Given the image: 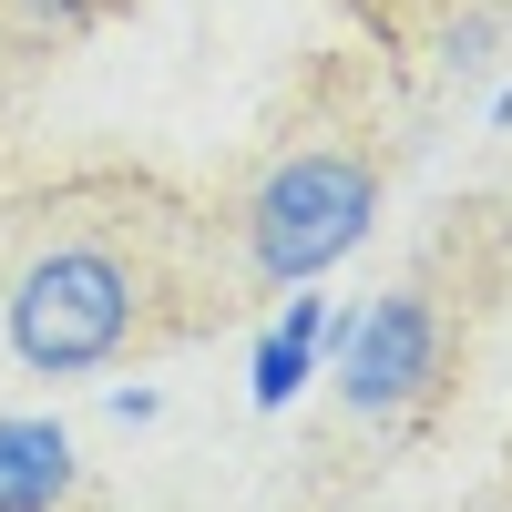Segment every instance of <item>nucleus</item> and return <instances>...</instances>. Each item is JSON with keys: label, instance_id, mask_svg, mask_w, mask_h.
Here are the masks:
<instances>
[{"label": "nucleus", "instance_id": "6", "mask_svg": "<svg viewBox=\"0 0 512 512\" xmlns=\"http://www.w3.org/2000/svg\"><path fill=\"white\" fill-rule=\"evenodd\" d=\"M93 11H103V0H31V21H52V31H82Z\"/></svg>", "mask_w": 512, "mask_h": 512}, {"label": "nucleus", "instance_id": "4", "mask_svg": "<svg viewBox=\"0 0 512 512\" xmlns=\"http://www.w3.org/2000/svg\"><path fill=\"white\" fill-rule=\"evenodd\" d=\"M72 492H82L72 431L41 410H0V512H62Z\"/></svg>", "mask_w": 512, "mask_h": 512}, {"label": "nucleus", "instance_id": "5", "mask_svg": "<svg viewBox=\"0 0 512 512\" xmlns=\"http://www.w3.org/2000/svg\"><path fill=\"white\" fill-rule=\"evenodd\" d=\"M328 328H338V318H328V297H308V287H297L287 308H277V328L256 338V359H246V400H256V410H287V400L318 379Z\"/></svg>", "mask_w": 512, "mask_h": 512}, {"label": "nucleus", "instance_id": "2", "mask_svg": "<svg viewBox=\"0 0 512 512\" xmlns=\"http://www.w3.org/2000/svg\"><path fill=\"white\" fill-rule=\"evenodd\" d=\"M379 226V164L359 144H308L246 195V267L267 287H318L338 256H359Z\"/></svg>", "mask_w": 512, "mask_h": 512}, {"label": "nucleus", "instance_id": "3", "mask_svg": "<svg viewBox=\"0 0 512 512\" xmlns=\"http://www.w3.org/2000/svg\"><path fill=\"white\" fill-rule=\"evenodd\" d=\"M328 379H338V400L349 410H369V420H400V410H420L431 400V379H441V308L420 287H400V297H369L359 318H338L328 328Z\"/></svg>", "mask_w": 512, "mask_h": 512}, {"label": "nucleus", "instance_id": "1", "mask_svg": "<svg viewBox=\"0 0 512 512\" xmlns=\"http://www.w3.org/2000/svg\"><path fill=\"white\" fill-rule=\"evenodd\" d=\"M11 359L31 379H93L123 359V338L144 328V267L113 236H52L0 297Z\"/></svg>", "mask_w": 512, "mask_h": 512}]
</instances>
